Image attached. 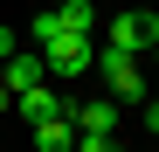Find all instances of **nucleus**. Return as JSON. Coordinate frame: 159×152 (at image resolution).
<instances>
[{
    "label": "nucleus",
    "instance_id": "nucleus-1",
    "mask_svg": "<svg viewBox=\"0 0 159 152\" xmlns=\"http://www.w3.org/2000/svg\"><path fill=\"white\" fill-rule=\"evenodd\" d=\"M90 69L104 76V90H111L118 104H145V69H139V56H131V48H111V42H104Z\"/></svg>",
    "mask_w": 159,
    "mask_h": 152
},
{
    "label": "nucleus",
    "instance_id": "nucleus-2",
    "mask_svg": "<svg viewBox=\"0 0 159 152\" xmlns=\"http://www.w3.org/2000/svg\"><path fill=\"white\" fill-rule=\"evenodd\" d=\"M104 42H111V48H131V56H145V48L159 42V7H152V0H131L118 21H104Z\"/></svg>",
    "mask_w": 159,
    "mask_h": 152
},
{
    "label": "nucleus",
    "instance_id": "nucleus-3",
    "mask_svg": "<svg viewBox=\"0 0 159 152\" xmlns=\"http://www.w3.org/2000/svg\"><path fill=\"white\" fill-rule=\"evenodd\" d=\"M42 62H48V76H90L97 42H90V35H76V28H62V35H48V42H42Z\"/></svg>",
    "mask_w": 159,
    "mask_h": 152
},
{
    "label": "nucleus",
    "instance_id": "nucleus-4",
    "mask_svg": "<svg viewBox=\"0 0 159 152\" xmlns=\"http://www.w3.org/2000/svg\"><path fill=\"white\" fill-rule=\"evenodd\" d=\"M56 111H69V97L56 90V76H42V83H28V90L14 97V118L21 124H42V118H56Z\"/></svg>",
    "mask_w": 159,
    "mask_h": 152
},
{
    "label": "nucleus",
    "instance_id": "nucleus-5",
    "mask_svg": "<svg viewBox=\"0 0 159 152\" xmlns=\"http://www.w3.org/2000/svg\"><path fill=\"white\" fill-rule=\"evenodd\" d=\"M42 76H48V62H42V48H35V56H21V48H14V56H0V83H7L14 97L28 90V83H42Z\"/></svg>",
    "mask_w": 159,
    "mask_h": 152
},
{
    "label": "nucleus",
    "instance_id": "nucleus-6",
    "mask_svg": "<svg viewBox=\"0 0 159 152\" xmlns=\"http://www.w3.org/2000/svg\"><path fill=\"white\" fill-rule=\"evenodd\" d=\"M76 132H118V97H90V104H69Z\"/></svg>",
    "mask_w": 159,
    "mask_h": 152
},
{
    "label": "nucleus",
    "instance_id": "nucleus-7",
    "mask_svg": "<svg viewBox=\"0 0 159 152\" xmlns=\"http://www.w3.org/2000/svg\"><path fill=\"white\" fill-rule=\"evenodd\" d=\"M28 132H35V145H42V152H69V145H76V118H69V111H56V118L28 124Z\"/></svg>",
    "mask_w": 159,
    "mask_h": 152
},
{
    "label": "nucleus",
    "instance_id": "nucleus-8",
    "mask_svg": "<svg viewBox=\"0 0 159 152\" xmlns=\"http://www.w3.org/2000/svg\"><path fill=\"white\" fill-rule=\"evenodd\" d=\"M28 28H35V42H48V35H62L69 21H62V7H56V0H48V7H42V14L28 21ZM76 35H83V28H76Z\"/></svg>",
    "mask_w": 159,
    "mask_h": 152
},
{
    "label": "nucleus",
    "instance_id": "nucleus-9",
    "mask_svg": "<svg viewBox=\"0 0 159 152\" xmlns=\"http://www.w3.org/2000/svg\"><path fill=\"white\" fill-rule=\"evenodd\" d=\"M145 124H152V132H159V97H145Z\"/></svg>",
    "mask_w": 159,
    "mask_h": 152
},
{
    "label": "nucleus",
    "instance_id": "nucleus-10",
    "mask_svg": "<svg viewBox=\"0 0 159 152\" xmlns=\"http://www.w3.org/2000/svg\"><path fill=\"white\" fill-rule=\"evenodd\" d=\"M7 111H14V90H7V83H0V118H7Z\"/></svg>",
    "mask_w": 159,
    "mask_h": 152
},
{
    "label": "nucleus",
    "instance_id": "nucleus-11",
    "mask_svg": "<svg viewBox=\"0 0 159 152\" xmlns=\"http://www.w3.org/2000/svg\"><path fill=\"white\" fill-rule=\"evenodd\" d=\"M0 56H14V28H0Z\"/></svg>",
    "mask_w": 159,
    "mask_h": 152
}]
</instances>
